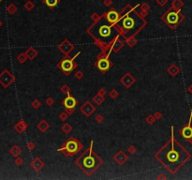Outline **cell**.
I'll use <instances>...</instances> for the list:
<instances>
[{
    "label": "cell",
    "instance_id": "6da1fadb",
    "mask_svg": "<svg viewBox=\"0 0 192 180\" xmlns=\"http://www.w3.org/2000/svg\"><path fill=\"white\" fill-rule=\"evenodd\" d=\"M181 147L179 150L176 148V145L174 144L173 139V127H172V140L169 144L163 146L160 149L157 154H156V157L157 158L160 162L165 167L169 169L170 172H174L176 168L180 167V164L183 163L186 158L182 157V154L180 152Z\"/></svg>",
    "mask_w": 192,
    "mask_h": 180
},
{
    "label": "cell",
    "instance_id": "7a4b0ae2",
    "mask_svg": "<svg viewBox=\"0 0 192 180\" xmlns=\"http://www.w3.org/2000/svg\"><path fill=\"white\" fill-rule=\"evenodd\" d=\"M117 30L118 28L115 25L111 24L104 14L88 29V33H90L97 41L107 43L109 41H114V37L117 36Z\"/></svg>",
    "mask_w": 192,
    "mask_h": 180
},
{
    "label": "cell",
    "instance_id": "3957f363",
    "mask_svg": "<svg viewBox=\"0 0 192 180\" xmlns=\"http://www.w3.org/2000/svg\"><path fill=\"white\" fill-rule=\"evenodd\" d=\"M145 21L136 11H134L133 8H131L126 12V14L120 17L119 21L115 24V26L121 30L126 38H129L135 35L141 28L145 25Z\"/></svg>",
    "mask_w": 192,
    "mask_h": 180
},
{
    "label": "cell",
    "instance_id": "277c9868",
    "mask_svg": "<svg viewBox=\"0 0 192 180\" xmlns=\"http://www.w3.org/2000/svg\"><path fill=\"white\" fill-rule=\"evenodd\" d=\"M93 142L91 143V147L90 149L88 148L87 151L82 154L79 158V161H77L78 164L80 165V168L84 171L88 175H91L92 173L96 171L101 164V159L95 155L92 151V146H93Z\"/></svg>",
    "mask_w": 192,
    "mask_h": 180
},
{
    "label": "cell",
    "instance_id": "5b68a950",
    "mask_svg": "<svg viewBox=\"0 0 192 180\" xmlns=\"http://www.w3.org/2000/svg\"><path fill=\"white\" fill-rule=\"evenodd\" d=\"M82 148V144L76 139H73V138H70V139L68 141V142L65 144L63 147L58 149V151H62L64 152L66 155L68 156H71L77 154L78 152H80V150Z\"/></svg>",
    "mask_w": 192,
    "mask_h": 180
},
{
    "label": "cell",
    "instance_id": "8992f818",
    "mask_svg": "<svg viewBox=\"0 0 192 180\" xmlns=\"http://www.w3.org/2000/svg\"><path fill=\"white\" fill-rule=\"evenodd\" d=\"M180 11H173L170 8V11H167L166 13L163 15L162 19L164 20L165 22L167 23V25H177L179 22H180V13H179Z\"/></svg>",
    "mask_w": 192,
    "mask_h": 180
},
{
    "label": "cell",
    "instance_id": "52a82bcc",
    "mask_svg": "<svg viewBox=\"0 0 192 180\" xmlns=\"http://www.w3.org/2000/svg\"><path fill=\"white\" fill-rule=\"evenodd\" d=\"M79 54L80 53H78V54H77L72 59H69V58H65V59H63L59 64H58V67H59V68H60L66 74H69L77 67V65L74 63V59L76 56H78Z\"/></svg>",
    "mask_w": 192,
    "mask_h": 180
},
{
    "label": "cell",
    "instance_id": "ba28073f",
    "mask_svg": "<svg viewBox=\"0 0 192 180\" xmlns=\"http://www.w3.org/2000/svg\"><path fill=\"white\" fill-rule=\"evenodd\" d=\"M63 105L65 106V109H66L67 112H69V114H71V113H73V111H75V106L77 105V101L75 99V98L71 97L68 93V97L63 101Z\"/></svg>",
    "mask_w": 192,
    "mask_h": 180
},
{
    "label": "cell",
    "instance_id": "9c48e42d",
    "mask_svg": "<svg viewBox=\"0 0 192 180\" xmlns=\"http://www.w3.org/2000/svg\"><path fill=\"white\" fill-rule=\"evenodd\" d=\"M13 81H14L13 76L8 71H4L2 73L0 74V84L4 87H8Z\"/></svg>",
    "mask_w": 192,
    "mask_h": 180
},
{
    "label": "cell",
    "instance_id": "30bf717a",
    "mask_svg": "<svg viewBox=\"0 0 192 180\" xmlns=\"http://www.w3.org/2000/svg\"><path fill=\"white\" fill-rule=\"evenodd\" d=\"M97 66H98V68H99L100 71L106 72V71L110 68L112 64H111L110 61L108 60V58H101V59H99V61H98Z\"/></svg>",
    "mask_w": 192,
    "mask_h": 180
},
{
    "label": "cell",
    "instance_id": "8fae6325",
    "mask_svg": "<svg viewBox=\"0 0 192 180\" xmlns=\"http://www.w3.org/2000/svg\"><path fill=\"white\" fill-rule=\"evenodd\" d=\"M105 15H106V18H107L108 21H109L111 24H113V25H115V24L119 21V19H120V14L118 13L116 11H114V9L110 11L109 12H107V13L105 14Z\"/></svg>",
    "mask_w": 192,
    "mask_h": 180
},
{
    "label": "cell",
    "instance_id": "7c38bea8",
    "mask_svg": "<svg viewBox=\"0 0 192 180\" xmlns=\"http://www.w3.org/2000/svg\"><path fill=\"white\" fill-rule=\"evenodd\" d=\"M121 82L123 83L125 86H126V87H129V86H130L133 83H135V79L131 76V75H130V74L127 73V74H126L123 78H122Z\"/></svg>",
    "mask_w": 192,
    "mask_h": 180
},
{
    "label": "cell",
    "instance_id": "4fadbf2b",
    "mask_svg": "<svg viewBox=\"0 0 192 180\" xmlns=\"http://www.w3.org/2000/svg\"><path fill=\"white\" fill-rule=\"evenodd\" d=\"M181 135L186 139H190L192 138V128L190 127V122L187 127H185L181 131Z\"/></svg>",
    "mask_w": 192,
    "mask_h": 180
},
{
    "label": "cell",
    "instance_id": "5bb4252c",
    "mask_svg": "<svg viewBox=\"0 0 192 180\" xmlns=\"http://www.w3.org/2000/svg\"><path fill=\"white\" fill-rule=\"evenodd\" d=\"M31 165H32V167H33V168L36 170V171H38V170H40L41 168H42V166H43V163L41 162L39 158H36L33 161V162L31 163Z\"/></svg>",
    "mask_w": 192,
    "mask_h": 180
},
{
    "label": "cell",
    "instance_id": "9a60e30c",
    "mask_svg": "<svg viewBox=\"0 0 192 180\" xmlns=\"http://www.w3.org/2000/svg\"><path fill=\"white\" fill-rule=\"evenodd\" d=\"M43 1L45 2V4L51 8L56 7V6L58 5V3H59V0H43Z\"/></svg>",
    "mask_w": 192,
    "mask_h": 180
},
{
    "label": "cell",
    "instance_id": "2e32d148",
    "mask_svg": "<svg viewBox=\"0 0 192 180\" xmlns=\"http://www.w3.org/2000/svg\"><path fill=\"white\" fill-rule=\"evenodd\" d=\"M25 54H26V55H27V56L30 58V59H33V58L35 57L37 55H38V52H36V51H35L33 48H30V49L28 50V51L25 53Z\"/></svg>",
    "mask_w": 192,
    "mask_h": 180
},
{
    "label": "cell",
    "instance_id": "e0dca14e",
    "mask_svg": "<svg viewBox=\"0 0 192 180\" xmlns=\"http://www.w3.org/2000/svg\"><path fill=\"white\" fill-rule=\"evenodd\" d=\"M21 152H22V150L20 149L17 145H15V146H13V147L10 149V153L12 154L13 156H15V157H17L18 155H20L21 154Z\"/></svg>",
    "mask_w": 192,
    "mask_h": 180
},
{
    "label": "cell",
    "instance_id": "ac0fdd59",
    "mask_svg": "<svg viewBox=\"0 0 192 180\" xmlns=\"http://www.w3.org/2000/svg\"><path fill=\"white\" fill-rule=\"evenodd\" d=\"M25 128H26V124H25V123H24L23 121H22V122H20L19 124H17V125L15 126V128H16L19 132H22L23 131H25Z\"/></svg>",
    "mask_w": 192,
    "mask_h": 180
},
{
    "label": "cell",
    "instance_id": "d6986e66",
    "mask_svg": "<svg viewBox=\"0 0 192 180\" xmlns=\"http://www.w3.org/2000/svg\"><path fill=\"white\" fill-rule=\"evenodd\" d=\"M183 6V3L181 2V0H174L173 1V8L174 9H177V11H180V8Z\"/></svg>",
    "mask_w": 192,
    "mask_h": 180
},
{
    "label": "cell",
    "instance_id": "ffe728a7",
    "mask_svg": "<svg viewBox=\"0 0 192 180\" xmlns=\"http://www.w3.org/2000/svg\"><path fill=\"white\" fill-rule=\"evenodd\" d=\"M38 128H39V129H40L41 131H45L48 129V128H49V126H48V124H47L45 121H42V122L38 125Z\"/></svg>",
    "mask_w": 192,
    "mask_h": 180
},
{
    "label": "cell",
    "instance_id": "44dd1931",
    "mask_svg": "<svg viewBox=\"0 0 192 180\" xmlns=\"http://www.w3.org/2000/svg\"><path fill=\"white\" fill-rule=\"evenodd\" d=\"M8 11L9 12L10 14H13L15 13L17 11V8H16V6L13 5V4H10V5L8 6Z\"/></svg>",
    "mask_w": 192,
    "mask_h": 180
},
{
    "label": "cell",
    "instance_id": "7402d4cb",
    "mask_svg": "<svg viewBox=\"0 0 192 180\" xmlns=\"http://www.w3.org/2000/svg\"><path fill=\"white\" fill-rule=\"evenodd\" d=\"M26 56H27L26 54H21L20 55H18L17 58H18V60H19L21 63H24L25 61V59H26Z\"/></svg>",
    "mask_w": 192,
    "mask_h": 180
},
{
    "label": "cell",
    "instance_id": "603a6c76",
    "mask_svg": "<svg viewBox=\"0 0 192 180\" xmlns=\"http://www.w3.org/2000/svg\"><path fill=\"white\" fill-rule=\"evenodd\" d=\"M25 8H26L27 11H31V9L34 8V4L31 2V1H28V2L25 5Z\"/></svg>",
    "mask_w": 192,
    "mask_h": 180
},
{
    "label": "cell",
    "instance_id": "cb8c5ba5",
    "mask_svg": "<svg viewBox=\"0 0 192 180\" xmlns=\"http://www.w3.org/2000/svg\"><path fill=\"white\" fill-rule=\"evenodd\" d=\"M63 131L64 132H66V133H69V131H71V127L69 125V124H66V125H64L63 126Z\"/></svg>",
    "mask_w": 192,
    "mask_h": 180
},
{
    "label": "cell",
    "instance_id": "d4e9b609",
    "mask_svg": "<svg viewBox=\"0 0 192 180\" xmlns=\"http://www.w3.org/2000/svg\"><path fill=\"white\" fill-rule=\"evenodd\" d=\"M117 95H118V94H117V92H116V90H113V91L110 93V97L112 98H113V99L117 97Z\"/></svg>",
    "mask_w": 192,
    "mask_h": 180
},
{
    "label": "cell",
    "instance_id": "484cf974",
    "mask_svg": "<svg viewBox=\"0 0 192 180\" xmlns=\"http://www.w3.org/2000/svg\"><path fill=\"white\" fill-rule=\"evenodd\" d=\"M32 105H33V107L35 108V109H37V108H38V107L40 106V102H39L38 101H35L33 103H32Z\"/></svg>",
    "mask_w": 192,
    "mask_h": 180
},
{
    "label": "cell",
    "instance_id": "4316f807",
    "mask_svg": "<svg viewBox=\"0 0 192 180\" xmlns=\"http://www.w3.org/2000/svg\"><path fill=\"white\" fill-rule=\"evenodd\" d=\"M15 163H16L18 166H20V165H22V164H23V161L20 158H16V161H15Z\"/></svg>",
    "mask_w": 192,
    "mask_h": 180
},
{
    "label": "cell",
    "instance_id": "83f0119b",
    "mask_svg": "<svg viewBox=\"0 0 192 180\" xmlns=\"http://www.w3.org/2000/svg\"><path fill=\"white\" fill-rule=\"evenodd\" d=\"M157 3H158L160 6H163L167 3V0H157Z\"/></svg>",
    "mask_w": 192,
    "mask_h": 180
},
{
    "label": "cell",
    "instance_id": "f1b7e54d",
    "mask_svg": "<svg viewBox=\"0 0 192 180\" xmlns=\"http://www.w3.org/2000/svg\"><path fill=\"white\" fill-rule=\"evenodd\" d=\"M27 147L29 148V149H32V148L34 147V145H33V143H29L27 145Z\"/></svg>",
    "mask_w": 192,
    "mask_h": 180
},
{
    "label": "cell",
    "instance_id": "f546056e",
    "mask_svg": "<svg viewBox=\"0 0 192 180\" xmlns=\"http://www.w3.org/2000/svg\"><path fill=\"white\" fill-rule=\"evenodd\" d=\"M147 122H148V123H150V124H152V123L154 122V119L151 117V116H150V117H148V118H147Z\"/></svg>",
    "mask_w": 192,
    "mask_h": 180
},
{
    "label": "cell",
    "instance_id": "4dcf8cb0",
    "mask_svg": "<svg viewBox=\"0 0 192 180\" xmlns=\"http://www.w3.org/2000/svg\"><path fill=\"white\" fill-rule=\"evenodd\" d=\"M104 3H105V4H106L107 6H109V5L111 4V3H112V1H111V0H106V1H104Z\"/></svg>",
    "mask_w": 192,
    "mask_h": 180
},
{
    "label": "cell",
    "instance_id": "1f68e13d",
    "mask_svg": "<svg viewBox=\"0 0 192 180\" xmlns=\"http://www.w3.org/2000/svg\"><path fill=\"white\" fill-rule=\"evenodd\" d=\"M76 76H77V78H82V73L79 72V73H77V74H76Z\"/></svg>",
    "mask_w": 192,
    "mask_h": 180
},
{
    "label": "cell",
    "instance_id": "d6a6232c",
    "mask_svg": "<svg viewBox=\"0 0 192 180\" xmlns=\"http://www.w3.org/2000/svg\"><path fill=\"white\" fill-rule=\"evenodd\" d=\"M156 117H160V113H156Z\"/></svg>",
    "mask_w": 192,
    "mask_h": 180
},
{
    "label": "cell",
    "instance_id": "836d02e7",
    "mask_svg": "<svg viewBox=\"0 0 192 180\" xmlns=\"http://www.w3.org/2000/svg\"><path fill=\"white\" fill-rule=\"evenodd\" d=\"M1 26H2V22L0 21V27H1Z\"/></svg>",
    "mask_w": 192,
    "mask_h": 180
},
{
    "label": "cell",
    "instance_id": "e575fe53",
    "mask_svg": "<svg viewBox=\"0 0 192 180\" xmlns=\"http://www.w3.org/2000/svg\"><path fill=\"white\" fill-rule=\"evenodd\" d=\"M1 1H2V0H0V3H1Z\"/></svg>",
    "mask_w": 192,
    "mask_h": 180
}]
</instances>
